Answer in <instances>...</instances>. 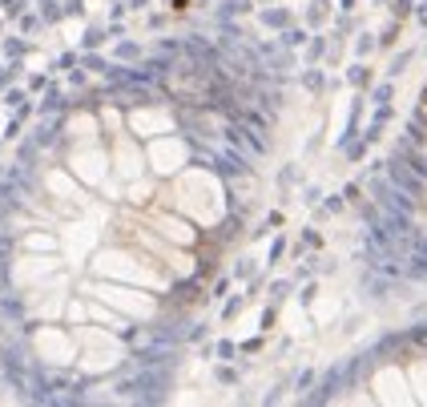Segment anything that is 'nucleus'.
<instances>
[{
    "label": "nucleus",
    "mask_w": 427,
    "mask_h": 407,
    "mask_svg": "<svg viewBox=\"0 0 427 407\" xmlns=\"http://www.w3.org/2000/svg\"><path fill=\"white\" fill-rule=\"evenodd\" d=\"M379 387H383L379 395H383V399H391V403H399V399H411V395H407L411 387H407V383H399L395 371H383V375H379Z\"/></svg>",
    "instance_id": "obj_1"
},
{
    "label": "nucleus",
    "mask_w": 427,
    "mask_h": 407,
    "mask_svg": "<svg viewBox=\"0 0 427 407\" xmlns=\"http://www.w3.org/2000/svg\"><path fill=\"white\" fill-rule=\"evenodd\" d=\"M411 387L419 391V399H427V363H415L411 367Z\"/></svg>",
    "instance_id": "obj_2"
}]
</instances>
